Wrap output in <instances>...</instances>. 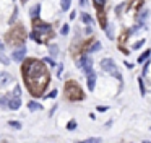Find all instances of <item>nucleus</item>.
Returning <instances> with one entry per match:
<instances>
[{"instance_id": "nucleus-1", "label": "nucleus", "mask_w": 151, "mask_h": 143, "mask_svg": "<svg viewBox=\"0 0 151 143\" xmlns=\"http://www.w3.org/2000/svg\"><path fill=\"white\" fill-rule=\"evenodd\" d=\"M21 73H23L24 83H26L28 90L33 96L39 98L44 96V90L49 84V72L44 67V62L37 60V58H26L21 67Z\"/></svg>"}, {"instance_id": "nucleus-2", "label": "nucleus", "mask_w": 151, "mask_h": 143, "mask_svg": "<svg viewBox=\"0 0 151 143\" xmlns=\"http://www.w3.org/2000/svg\"><path fill=\"white\" fill-rule=\"evenodd\" d=\"M46 34L50 36L52 34V28H50V25H47V23H34V29L33 32H31V39H34L36 42H44L46 41Z\"/></svg>"}, {"instance_id": "nucleus-3", "label": "nucleus", "mask_w": 151, "mask_h": 143, "mask_svg": "<svg viewBox=\"0 0 151 143\" xmlns=\"http://www.w3.org/2000/svg\"><path fill=\"white\" fill-rule=\"evenodd\" d=\"M65 96L70 101H81L85 99V93L81 91L78 83L75 81H67L65 83Z\"/></svg>"}, {"instance_id": "nucleus-4", "label": "nucleus", "mask_w": 151, "mask_h": 143, "mask_svg": "<svg viewBox=\"0 0 151 143\" xmlns=\"http://www.w3.org/2000/svg\"><path fill=\"white\" fill-rule=\"evenodd\" d=\"M101 68H102L104 72H107V73L114 75L117 80H122L120 73H119L117 67H115V62L112 60V58H102V60H101Z\"/></svg>"}, {"instance_id": "nucleus-5", "label": "nucleus", "mask_w": 151, "mask_h": 143, "mask_svg": "<svg viewBox=\"0 0 151 143\" xmlns=\"http://www.w3.org/2000/svg\"><path fill=\"white\" fill-rule=\"evenodd\" d=\"M78 67L81 68L85 73H89V72H93V60L88 57V55H83V57L80 58V62H78Z\"/></svg>"}, {"instance_id": "nucleus-6", "label": "nucleus", "mask_w": 151, "mask_h": 143, "mask_svg": "<svg viewBox=\"0 0 151 143\" xmlns=\"http://www.w3.org/2000/svg\"><path fill=\"white\" fill-rule=\"evenodd\" d=\"M24 55H26V47H24V46H21L20 49H17V51L12 54V58H13L15 62H23Z\"/></svg>"}, {"instance_id": "nucleus-7", "label": "nucleus", "mask_w": 151, "mask_h": 143, "mask_svg": "<svg viewBox=\"0 0 151 143\" xmlns=\"http://www.w3.org/2000/svg\"><path fill=\"white\" fill-rule=\"evenodd\" d=\"M93 5H94L96 10L99 12V20H101V23L106 25L104 23V15H102V8H104V5H106V0H93Z\"/></svg>"}, {"instance_id": "nucleus-8", "label": "nucleus", "mask_w": 151, "mask_h": 143, "mask_svg": "<svg viewBox=\"0 0 151 143\" xmlns=\"http://www.w3.org/2000/svg\"><path fill=\"white\" fill-rule=\"evenodd\" d=\"M88 75V80H86V83H88V90L89 91H94V86H96V73L94 72H89Z\"/></svg>"}, {"instance_id": "nucleus-9", "label": "nucleus", "mask_w": 151, "mask_h": 143, "mask_svg": "<svg viewBox=\"0 0 151 143\" xmlns=\"http://www.w3.org/2000/svg\"><path fill=\"white\" fill-rule=\"evenodd\" d=\"M7 106L10 107L12 110H17V109H20V106H21V101H20V98H12V99L7 103Z\"/></svg>"}, {"instance_id": "nucleus-10", "label": "nucleus", "mask_w": 151, "mask_h": 143, "mask_svg": "<svg viewBox=\"0 0 151 143\" xmlns=\"http://www.w3.org/2000/svg\"><path fill=\"white\" fill-rule=\"evenodd\" d=\"M39 12H41V5H39V3H36V5L29 10V16H31L33 21H36V20L39 18Z\"/></svg>"}, {"instance_id": "nucleus-11", "label": "nucleus", "mask_w": 151, "mask_h": 143, "mask_svg": "<svg viewBox=\"0 0 151 143\" xmlns=\"http://www.w3.org/2000/svg\"><path fill=\"white\" fill-rule=\"evenodd\" d=\"M28 109L29 110H41L42 106H41L39 103H36V101H29V103H28Z\"/></svg>"}, {"instance_id": "nucleus-12", "label": "nucleus", "mask_w": 151, "mask_h": 143, "mask_svg": "<svg viewBox=\"0 0 151 143\" xmlns=\"http://www.w3.org/2000/svg\"><path fill=\"white\" fill-rule=\"evenodd\" d=\"M151 55V49H148V51H145L143 54L140 55V57H138V64H143L145 60H148V57H150Z\"/></svg>"}, {"instance_id": "nucleus-13", "label": "nucleus", "mask_w": 151, "mask_h": 143, "mask_svg": "<svg viewBox=\"0 0 151 143\" xmlns=\"http://www.w3.org/2000/svg\"><path fill=\"white\" fill-rule=\"evenodd\" d=\"M76 143H102V138L93 136V138H86V140H81V142H76Z\"/></svg>"}, {"instance_id": "nucleus-14", "label": "nucleus", "mask_w": 151, "mask_h": 143, "mask_svg": "<svg viewBox=\"0 0 151 143\" xmlns=\"http://www.w3.org/2000/svg\"><path fill=\"white\" fill-rule=\"evenodd\" d=\"M70 5H72V0H60V6H62L63 12L70 10Z\"/></svg>"}, {"instance_id": "nucleus-15", "label": "nucleus", "mask_w": 151, "mask_h": 143, "mask_svg": "<svg viewBox=\"0 0 151 143\" xmlns=\"http://www.w3.org/2000/svg\"><path fill=\"white\" fill-rule=\"evenodd\" d=\"M10 80V75L8 73H0V84H7Z\"/></svg>"}, {"instance_id": "nucleus-16", "label": "nucleus", "mask_w": 151, "mask_h": 143, "mask_svg": "<svg viewBox=\"0 0 151 143\" xmlns=\"http://www.w3.org/2000/svg\"><path fill=\"white\" fill-rule=\"evenodd\" d=\"M99 49H101V42H98V41H96V42H93V46L88 49V52H98Z\"/></svg>"}, {"instance_id": "nucleus-17", "label": "nucleus", "mask_w": 151, "mask_h": 143, "mask_svg": "<svg viewBox=\"0 0 151 143\" xmlns=\"http://www.w3.org/2000/svg\"><path fill=\"white\" fill-rule=\"evenodd\" d=\"M81 20H83V21H85V23H86V25H91V23H93V20H91V16H89V15H88V13H83V15H81Z\"/></svg>"}, {"instance_id": "nucleus-18", "label": "nucleus", "mask_w": 151, "mask_h": 143, "mask_svg": "<svg viewBox=\"0 0 151 143\" xmlns=\"http://www.w3.org/2000/svg\"><path fill=\"white\" fill-rule=\"evenodd\" d=\"M8 125L13 127V129H18V130L21 129V122H18V120H10V122H8Z\"/></svg>"}, {"instance_id": "nucleus-19", "label": "nucleus", "mask_w": 151, "mask_h": 143, "mask_svg": "<svg viewBox=\"0 0 151 143\" xmlns=\"http://www.w3.org/2000/svg\"><path fill=\"white\" fill-rule=\"evenodd\" d=\"M49 51H50V55H57V54H59V47H57L55 44H52V46H50V47H49Z\"/></svg>"}, {"instance_id": "nucleus-20", "label": "nucleus", "mask_w": 151, "mask_h": 143, "mask_svg": "<svg viewBox=\"0 0 151 143\" xmlns=\"http://www.w3.org/2000/svg\"><path fill=\"white\" fill-rule=\"evenodd\" d=\"M44 64H47V65H49V67H55V62H54L52 60V58H49V57H44Z\"/></svg>"}, {"instance_id": "nucleus-21", "label": "nucleus", "mask_w": 151, "mask_h": 143, "mask_svg": "<svg viewBox=\"0 0 151 143\" xmlns=\"http://www.w3.org/2000/svg\"><path fill=\"white\" fill-rule=\"evenodd\" d=\"M0 62H2V64H5V65H8V62H10V58H8L7 55L0 54Z\"/></svg>"}, {"instance_id": "nucleus-22", "label": "nucleus", "mask_w": 151, "mask_h": 143, "mask_svg": "<svg viewBox=\"0 0 151 143\" xmlns=\"http://www.w3.org/2000/svg\"><path fill=\"white\" fill-rule=\"evenodd\" d=\"M20 94H21V90H20V86H15V90H13V98H20Z\"/></svg>"}, {"instance_id": "nucleus-23", "label": "nucleus", "mask_w": 151, "mask_h": 143, "mask_svg": "<svg viewBox=\"0 0 151 143\" xmlns=\"http://www.w3.org/2000/svg\"><path fill=\"white\" fill-rule=\"evenodd\" d=\"M60 32H62L63 36L68 34V25H63V26H62V29H60Z\"/></svg>"}, {"instance_id": "nucleus-24", "label": "nucleus", "mask_w": 151, "mask_h": 143, "mask_svg": "<svg viewBox=\"0 0 151 143\" xmlns=\"http://www.w3.org/2000/svg\"><path fill=\"white\" fill-rule=\"evenodd\" d=\"M143 44H145V39H141V41H138V42H135V44H133V49H140Z\"/></svg>"}, {"instance_id": "nucleus-25", "label": "nucleus", "mask_w": 151, "mask_h": 143, "mask_svg": "<svg viewBox=\"0 0 151 143\" xmlns=\"http://www.w3.org/2000/svg\"><path fill=\"white\" fill-rule=\"evenodd\" d=\"M67 129H68V130H73V129H76V122H75V120H72V122H68V125H67Z\"/></svg>"}, {"instance_id": "nucleus-26", "label": "nucleus", "mask_w": 151, "mask_h": 143, "mask_svg": "<svg viewBox=\"0 0 151 143\" xmlns=\"http://www.w3.org/2000/svg\"><path fill=\"white\" fill-rule=\"evenodd\" d=\"M138 83H140V90H141V96L145 94V86H143V80H141V77L138 78Z\"/></svg>"}, {"instance_id": "nucleus-27", "label": "nucleus", "mask_w": 151, "mask_h": 143, "mask_svg": "<svg viewBox=\"0 0 151 143\" xmlns=\"http://www.w3.org/2000/svg\"><path fill=\"white\" fill-rule=\"evenodd\" d=\"M7 103H8V99H7V98H0V106H2V107H5V106H7Z\"/></svg>"}, {"instance_id": "nucleus-28", "label": "nucleus", "mask_w": 151, "mask_h": 143, "mask_svg": "<svg viewBox=\"0 0 151 143\" xmlns=\"http://www.w3.org/2000/svg\"><path fill=\"white\" fill-rule=\"evenodd\" d=\"M55 96H57V90H55V91H52L50 94H47V98H55Z\"/></svg>"}, {"instance_id": "nucleus-29", "label": "nucleus", "mask_w": 151, "mask_h": 143, "mask_svg": "<svg viewBox=\"0 0 151 143\" xmlns=\"http://www.w3.org/2000/svg\"><path fill=\"white\" fill-rule=\"evenodd\" d=\"M98 110H101V112H104V110H107V107H102V106H99V107H98Z\"/></svg>"}, {"instance_id": "nucleus-30", "label": "nucleus", "mask_w": 151, "mask_h": 143, "mask_svg": "<svg viewBox=\"0 0 151 143\" xmlns=\"http://www.w3.org/2000/svg\"><path fill=\"white\" fill-rule=\"evenodd\" d=\"M0 49H4V42L0 41Z\"/></svg>"}, {"instance_id": "nucleus-31", "label": "nucleus", "mask_w": 151, "mask_h": 143, "mask_svg": "<svg viewBox=\"0 0 151 143\" xmlns=\"http://www.w3.org/2000/svg\"><path fill=\"white\" fill-rule=\"evenodd\" d=\"M21 2H23V3H26V2H28V0H21Z\"/></svg>"}, {"instance_id": "nucleus-32", "label": "nucleus", "mask_w": 151, "mask_h": 143, "mask_svg": "<svg viewBox=\"0 0 151 143\" xmlns=\"http://www.w3.org/2000/svg\"><path fill=\"white\" fill-rule=\"evenodd\" d=\"M143 143H151V142H148V140H146V142H143Z\"/></svg>"}]
</instances>
